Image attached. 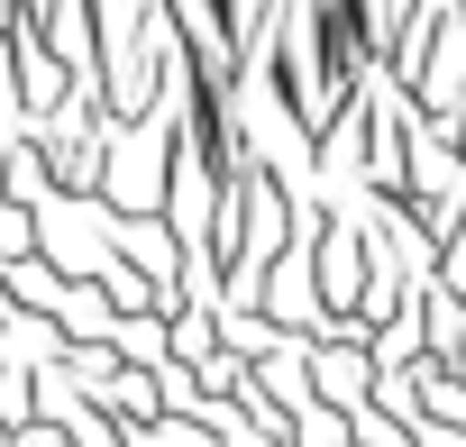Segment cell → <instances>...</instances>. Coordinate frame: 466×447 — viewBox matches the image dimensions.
<instances>
[]
</instances>
